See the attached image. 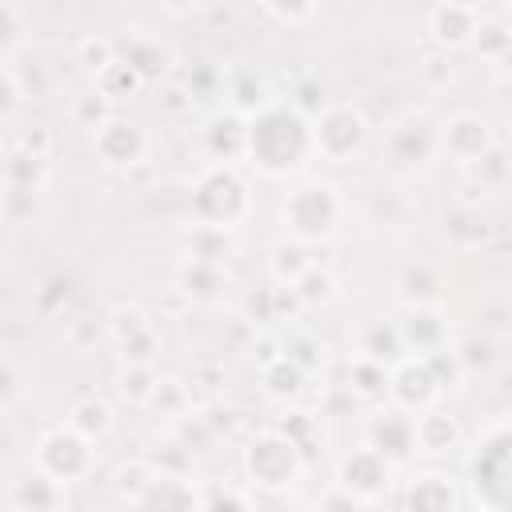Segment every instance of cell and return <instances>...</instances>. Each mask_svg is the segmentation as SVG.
Masks as SVG:
<instances>
[{"label": "cell", "instance_id": "15", "mask_svg": "<svg viewBox=\"0 0 512 512\" xmlns=\"http://www.w3.org/2000/svg\"><path fill=\"white\" fill-rule=\"evenodd\" d=\"M404 512H452V484L444 472H420L408 480Z\"/></svg>", "mask_w": 512, "mask_h": 512}, {"label": "cell", "instance_id": "18", "mask_svg": "<svg viewBox=\"0 0 512 512\" xmlns=\"http://www.w3.org/2000/svg\"><path fill=\"white\" fill-rule=\"evenodd\" d=\"M136 508L140 512H200V504L192 496V484L180 480V476H160Z\"/></svg>", "mask_w": 512, "mask_h": 512}, {"label": "cell", "instance_id": "34", "mask_svg": "<svg viewBox=\"0 0 512 512\" xmlns=\"http://www.w3.org/2000/svg\"><path fill=\"white\" fill-rule=\"evenodd\" d=\"M120 56H116V44L108 40V36H84L80 44H76V64L84 68V72H92V76H100L104 68H112Z\"/></svg>", "mask_w": 512, "mask_h": 512}, {"label": "cell", "instance_id": "12", "mask_svg": "<svg viewBox=\"0 0 512 512\" xmlns=\"http://www.w3.org/2000/svg\"><path fill=\"white\" fill-rule=\"evenodd\" d=\"M396 292H400V300H404L408 308H436V304H440V292H444V276H440L436 264L412 260V264L400 268Z\"/></svg>", "mask_w": 512, "mask_h": 512}, {"label": "cell", "instance_id": "9", "mask_svg": "<svg viewBox=\"0 0 512 512\" xmlns=\"http://www.w3.org/2000/svg\"><path fill=\"white\" fill-rule=\"evenodd\" d=\"M388 480H392V464H388L380 452H372V448L352 452V456L344 460V468H340V488L352 492L356 500H376V496H384V492H388Z\"/></svg>", "mask_w": 512, "mask_h": 512}, {"label": "cell", "instance_id": "44", "mask_svg": "<svg viewBox=\"0 0 512 512\" xmlns=\"http://www.w3.org/2000/svg\"><path fill=\"white\" fill-rule=\"evenodd\" d=\"M276 512H304V508H292V504H284V508H276Z\"/></svg>", "mask_w": 512, "mask_h": 512}, {"label": "cell", "instance_id": "25", "mask_svg": "<svg viewBox=\"0 0 512 512\" xmlns=\"http://www.w3.org/2000/svg\"><path fill=\"white\" fill-rule=\"evenodd\" d=\"M160 480V468L144 456V460H132V464H120L116 468V476H112V488L124 496V500H132V504H140L144 496H148V488Z\"/></svg>", "mask_w": 512, "mask_h": 512}, {"label": "cell", "instance_id": "39", "mask_svg": "<svg viewBox=\"0 0 512 512\" xmlns=\"http://www.w3.org/2000/svg\"><path fill=\"white\" fill-rule=\"evenodd\" d=\"M0 28H4V60H16V48H20L28 24H24V12L8 0H0Z\"/></svg>", "mask_w": 512, "mask_h": 512}, {"label": "cell", "instance_id": "16", "mask_svg": "<svg viewBox=\"0 0 512 512\" xmlns=\"http://www.w3.org/2000/svg\"><path fill=\"white\" fill-rule=\"evenodd\" d=\"M12 508L16 512H56L60 508V484L36 468V472L12 480Z\"/></svg>", "mask_w": 512, "mask_h": 512}, {"label": "cell", "instance_id": "36", "mask_svg": "<svg viewBox=\"0 0 512 512\" xmlns=\"http://www.w3.org/2000/svg\"><path fill=\"white\" fill-rule=\"evenodd\" d=\"M140 84H144V80H140L124 60H116L112 68H104V72L96 76V88H100L108 100H116V96H124V92H136Z\"/></svg>", "mask_w": 512, "mask_h": 512}, {"label": "cell", "instance_id": "31", "mask_svg": "<svg viewBox=\"0 0 512 512\" xmlns=\"http://www.w3.org/2000/svg\"><path fill=\"white\" fill-rule=\"evenodd\" d=\"M8 152H24L36 160L52 156V132L44 124H12L8 128Z\"/></svg>", "mask_w": 512, "mask_h": 512}, {"label": "cell", "instance_id": "19", "mask_svg": "<svg viewBox=\"0 0 512 512\" xmlns=\"http://www.w3.org/2000/svg\"><path fill=\"white\" fill-rule=\"evenodd\" d=\"M180 288H184L192 300H200V304H216V300L224 296V288H228V276H224L220 264L188 260V264L180 268Z\"/></svg>", "mask_w": 512, "mask_h": 512}, {"label": "cell", "instance_id": "4", "mask_svg": "<svg viewBox=\"0 0 512 512\" xmlns=\"http://www.w3.org/2000/svg\"><path fill=\"white\" fill-rule=\"evenodd\" d=\"M92 440H84L76 428H56L40 440L36 448V468L44 476H52L56 484H68V480H80L88 468H92Z\"/></svg>", "mask_w": 512, "mask_h": 512}, {"label": "cell", "instance_id": "29", "mask_svg": "<svg viewBox=\"0 0 512 512\" xmlns=\"http://www.w3.org/2000/svg\"><path fill=\"white\" fill-rule=\"evenodd\" d=\"M388 380H392V376L384 372V364L364 360V356H356L352 368H348V388H352L356 396H364V400L384 396V392H388Z\"/></svg>", "mask_w": 512, "mask_h": 512}, {"label": "cell", "instance_id": "3", "mask_svg": "<svg viewBox=\"0 0 512 512\" xmlns=\"http://www.w3.org/2000/svg\"><path fill=\"white\" fill-rule=\"evenodd\" d=\"M312 144L320 156H328L332 164L352 160L364 144H368V120L352 108V104H332L316 116L312 124Z\"/></svg>", "mask_w": 512, "mask_h": 512}, {"label": "cell", "instance_id": "41", "mask_svg": "<svg viewBox=\"0 0 512 512\" xmlns=\"http://www.w3.org/2000/svg\"><path fill=\"white\" fill-rule=\"evenodd\" d=\"M148 404H156V408H164V412L180 416V412H184V404H188V392H184V384H180V380H160Z\"/></svg>", "mask_w": 512, "mask_h": 512}, {"label": "cell", "instance_id": "27", "mask_svg": "<svg viewBox=\"0 0 512 512\" xmlns=\"http://www.w3.org/2000/svg\"><path fill=\"white\" fill-rule=\"evenodd\" d=\"M268 264H272V276L292 288V284L312 268V256H308V248H304L300 240H280V244L272 248V260H268Z\"/></svg>", "mask_w": 512, "mask_h": 512}, {"label": "cell", "instance_id": "33", "mask_svg": "<svg viewBox=\"0 0 512 512\" xmlns=\"http://www.w3.org/2000/svg\"><path fill=\"white\" fill-rule=\"evenodd\" d=\"M304 368H296L292 360H272L268 368H264V388H268V396H280V400H288V396H296L300 388H304Z\"/></svg>", "mask_w": 512, "mask_h": 512}, {"label": "cell", "instance_id": "43", "mask_svg": "<svg viewBox=\"0 0 512 512\" xmlns=\"http://www.w3.org/2000/svg\"><path fill=\"white\" fill-rule=\"evenodd\" d=\"M316 512H364V500H356L352 492H344V488L336 484V488H328V492L320 496Z\"/></svg>", "mask_w": 512, "mask_h": 512}, {"label": "cell", "instance_id": "37", "mask_svg": "<svg viewBox=\"0 0 512 512\" xmlns=\"http://www.w3.org/2000/svg\"><path fill=\"white\" fill-rule=\"evenodd\" d=\"M156 372H152V364H128V372L120 376V396H128V400H152V392H156Z\"/></svg>", "mask_w": 512, "mask_h": 512}, {"label": "cell", "instance_id": "26", "mask_svg": "<svg viewBox=\"0 0 512 512\" xmlns=\"http://www.w3.org/2000/svg\"><path fill=\"white\" fill-rule=\"evenodd\" d=\"M468 176L476 180L480 192H496V188H504V184L512 180V156L492 144L476 164H468Z\"/></svg>", "mask_w": 512, "mask_h": 512}, {"label": "cell", "instance_id": "21", "mask_svg": "<svg viewBox=\"0 0 512 512\" xmlns=\"http://www.w3.org/2000/svg\"><path fill=\"white\" fill-rule=\"evenodd\" d=\"M400 352H404L400 328H392V324H384V320H368V324L360 328V356H364V360L392 364V360H400Z\"/></svg>", "mask_w": 512, "mask_h": 512}, {"label": "cell", "instance_id": "6", "mask_svg": "<svg viewBox=\"0 0 512 512\" xmlns=\"http://www.w3.org/2000/svg\"><path fill=\"white\" fill-rule=\"evenodd\" d=\"M440 148V128L424 112H408L388 128V160L396 168H420Z\"/></svg>", "mask_w": 512, "mask_h": 512}, {"label": "cell", "instance_id": "30", "mask_svg": "<svg viewBox=\"0 0 512 512\" xmlns=\"http://www.w3.org/2000/svg\"><path fill=\"white\" fill-rule=\"evenodd\" d=\"M72 120L80 124V128H92V132H100L104 124H112L116 116H112V100L100 92V88H92V92H80L76 100H72Z\"/></svg>", "mask_w": 512, "mask_h": 512}, {"label": "cell", "instance_id": "35", "mask_svg": "<svg viewBox=\"0 0 512 512\" xmlns=\"http://www.w3.org/2000/svg\"><path fill=\"white\" fill-rule=\"evenodd\" d=\"M188 260H200V264H220L224 252H228V240H224V228H196L192 240H188Z\"/></svg>", "mask_w": 512, "mask_h": 512}, {"label": "cell", "instance_id": "11", "mask_svg": "<svg viewBox=\"0 0 512 512\" xmlns=\"http://www.w3.org/2000/svg\"><path fill=\"white\" fill-rule=\"evenodd\" d=\"M96 152L104 164H116V168H132L144 160V148H148V136L140 132V124H128V120H112L104 124L96 136H92Z\"/></svg>", "mask_w": 512, "mask_h": 512}, {"label": "cell", "instance_id": "14", "mask_svg": "<svg viewBox=\"0 0 512 512\" xmlns=\"http://www.w3.org/2000/svg\"><path fill=\"white\" fill-rule=\"evenodd\" d=\"M428 28H432V36L440 44L456 48V44H468L480 24H476V8L472 4H436L428 12Z\"/></svg>", "mask_w": 512, "mask_h": 512}, {"label": "cell", "instance_id": "22", "mask_svg": "<svg viewBox=\"0 0 512 512\" xmlns=\"http://www.w3.org/2000/svg\"><path fill=\"white\" fill-rule=\"evenodd\" d=\"M460 444V424L444 412H424L416 416V448L420 452H448Z\"/></svg>", "mask_w": 512, "mask_h": 512}, {"label": "cell", "instance_id": "23", "mask_svg": "<svg viewBox=\"0 0 512 512\" xmlns=\"http://www.w3.org/2000/svg\"><path fill=\"white\" fill-rule=\"evenodd\" d=\"M204 140H208V152L216 160H232L248 148V128L240 124V116H216L208 128H204Z\"/></svg>", "mask_w": 512, "mask_h": 512}, {"label": "cell", "instance_id": "40", "mask_svg": "<svg viewBox=\"0 0 512 512\" xmlns=\"http://www.w3.org/2000/svg\"><path fill=\"white\" fill-rule=\"evenodd\" d=\"M284 360H292L296 368L312 372V368L324 360V344H316L312 336H292V340L284 344Z\"/></svg>", "mask_w": 512, "mask_h": 512}, {"label": "cell", "instance_id": "13", "mask_svg": "<svg viewBox=\"0 0 512 512\" xmlns=\"http://www.w3.org/2000/svg\"><path fill=\"white\" fill-rule=\"evenodd\" d=\"M400 336H404V348H416L420 360L448 348V324L440 320L436 308H412L408 320L400 324Z\"/></svg>", "mask_w": 512, "mask_h": 512}, {"label": "cell", "instance_id": "10", "mask_svg": "<svg viewBox=\"0 0 512 512\" xmlns=\"http://www.w3.org/2000/svg\"><path fill=\"white\" fill-rule=\"evenodd\" d=\"M388 392L404 412H420L440 396V380L432 376V368L424 360H400L388 380Z\"/></svg>", "mask_w": 512, "mask_h": 512}, {"label": "cell", "instance_id": "1", "mask_svg": "<svg viewBox=\"0 0 512 512\" xmlns=\"http://www.w3.org/2000/svg\"><path fill=\"white\" fill-rule=\"evenodd\" d=\"M308 148H316V144H312V132L296 108L292 112L288 108H264L248 128V152L272 176L304 164Z\"/></svg>", "mask_w": 512, "mask_h": 512}, {"label": "cell", "instance_id": "5", "mask_svg": "<svg viewBox=\"0 0 512 512\" xmlns=\"http://www.w3.org/2000/svg\"><path fill=\"white\" fill-rule=\"evenodd\" d=\"M300 472V456H296V444L284 436V432H264L252 440L248 448V476L260 484V488H284L292 484V476Z\"/></svg>", "mask_w": 512, "mask_h": 512}, {"label": "cell", "instance_id": "8", "mask_svg": "<svg viewBox=\"0 0 512 512\" xmlns=\"http://www.w3.org/2000/svg\"><path fill=\"white\" fill-rule=\"evenodd\" d=\"M372 452H380L388 464H400L412 456L416 448V416H408L404 408H388L368 424V444Z\"/></svg>", "mask_w": 512, "mask_h": 512}, {"label": "cell", "instance_id": "24", "mask_svg": "<svg viewBox=\"0 0 512 512\" xmlns=\"http://www.w3.org/2000/svg\"><path fill=\"white\" fill-rule=\"evenodd\" d=\"M4 184H8V192H44L48 160H36V156H24V152H8Z\"/></svg>", "mask_w": 512, "mask_h": 512}, {"label": "cell", "instance_id": "32", "mask_svg": "<svg viewBox=\"0 0 512 512\" xmlns=\"http://www.w3.org/2000/svg\"><path fill=\"white\" fill-rule=\"evenodd\" d=\"M68 428H76L84 440H96V436H104L108 428H112V412H108V404L104 400H80L76 408H72V420H68Z\"/></svg>", "mask_w": 512, "mask_h": 512}, {"label": "cell", "instance_id": "38", "mask_svg": "<svg viewBox=\"0 0 512 512\" xmlns=\"http://www.w3.org/2000/svg\"><path fill=\"white\" fill-rule=\"evenodd\" d=\"M472 40H476V48H480L484 56L504 60V52L512 48V28H508V24H496V20H492V24H484V20H480V28H476V36H472Z\"/></svg>", "mask_w": 512, "mask_h": 512}, {"label": "cell", "instance_id": "17", "mask_svg": "<svg viewBox=\"0 0 512 512\" xmlns=\"http://www.w3.org/2000/svg\"><path fill=\"white\" fill-rule=\"evenodd\" d=\"M140 80H160L164 72H168V64H172V56H168V48L156 40V36H128V44H124V56H120Z\"/></svg>", "mask_w": 512, "mask_h": 512}, {"label": "cell", "instance_id": "28", "mask_svg": "<svg viewBox=\"0 0 512 512\" xmlns=\"http://www.w3.org/2000/svg\"><path fill=\"white\" fill-rule=\"evenodd\" d=\"M292 296L300 300V304H308V308H320V304H332L336 300V276L328 272V268H308L296 284H292Z\"/></svg>", "mask_w": 512, "mask_h": 512}, {"label": "cell", "instance_id": "20", "mask_svg": "<svg viewBox=\"0 0 512 512\" xmlns=\"http://www.w3.org/2000/svg\"><path fill=\"white\" fill-rule=\"evenodd\" d=\"M488 220L480 216L476 204H456L448 216H444V236L456 244V248H480L488 240Z\"/></svg>", "mask_w": 512, "mask_h": 512}, {"label": "cell", "instance_id": "2", "mask_svg": "<svg viewBox=\"0 0 512 512\" xmlns=\"http://www.w3.org/2000/svg\"><path fill=\"white\" fill-rule=\"evenodd\" d=\"M340 220V196L332 184H300L284 200V224L296 240H320Z\"/></svg>", "mask_w": 512, "mask_h": 512}, {"label": "cell", "instance_id": "7", "mask_svg": "<svg viewBox=\"0 0 512 512\" xmlns=\"http://www.w3.org/2000/svg\"><path fill=\"white\" fill-rule=\"evenodd\" d=\"M496 140H492V124L480 116V112H456V116H448L444 120V128H440V148L456 160V164H476L488 148H492Z\"/></svg>", "mask_w": 512, "mask_h": 512}, {"label": "cell", "instance_id": "42", "mask_svg": "<svg viewBox=\"0 0 512 512\" xmlns=\"http://www.w3.org/2000/svg\"><path fill=\"white\" fill-rule=\"evenodd\" d=\"M200 512H252V508L244 504L240 492H232V488H212L208 500L200 504Z\"/></svg>", "mask_w": 512, "mask_h": 512}]
</instances>
